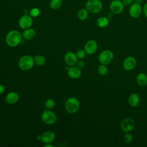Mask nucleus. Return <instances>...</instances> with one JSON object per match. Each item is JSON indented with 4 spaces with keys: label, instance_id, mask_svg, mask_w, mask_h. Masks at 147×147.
I'll use <instances>...</instances> for the list:
<instances>
[{
    "label": "nucleus",
    "instance_id": "1",
    "mask_svg": "<svg viewBox=\"0 0 147 147\" xmlns=\"http://www.w3.org/2000/svg\"><path fill=\"white\" fill-rule=\"evenodd\" d=\"M22 34L16 30H13L8 32L6 36V42L10 47H16L22 41Z\"/></svg>",
    "mask_w": 147,
    "mask_h": 147
},
{
    "label": "nucleus",
    "instance_id": "2",
    "mask_svg": "<svg viewBox=\"0 0 147 147\" xmlns=\"http://www.w3.org/2000/svg\"><path fill=\"white\" fill-rule=\"evenodd\" d=\"M80 103L75 97L69 98L65 103V109L69 114H75L79 109Z\"/></svg>",
    "mask_w": 147,
    "mask_h": 147
},
{
    "label": "nucleus",
    "instance_id": "3",
    "mask_svg": "<svg viewBox=\"0 0 147 147\" xmlns=\"http://www.w3.org/2000/svg\"><path fill=\"white\" fill-rule=\"evenodd\" d=\"M86 9L91 13L97 14L102 11L103 4L100 0H88L86 3Z\"/></svg>",
    "mask_w": 147,
    "mask_h": 147
},
{
    "label": "nucleus",
    "instance_id": "4",
    "mask_svg": "<svg viewBox=\"0 0 147 147\" xmlns=\"http://www.w3.org/2000/svg\"><path fill=\"white\" fill-rule=\"evenodd\" d=\"M34 63V59L31 56L24 55L20 59L18 67L23 71H28L33 67Z\"/></svg>",
    "mask_w": 147,
    "mask_h": 147
},
{
    "label": "nucleus",
    "instance_id": "5",
    "mask_svg": "<svg viewBox=\"0 0 147 147\" xmlns=\"http://www.w3.org/2000/svg\"><path fill=\"white\" fill-rule=\"evenodd\" d=\"M114 58V54L110 50H104L102 51L99 56L98 60L100 64L107 65L110 63Z\"/></svg>",
    "mask_w": 147,
    "mask_h": 147
},
{
    "label": "nucleus",
    "instance_id": "6",
    "mask_svg": "<svg viewBox=\"0 0 147 147\" xmlns=\"http://www.w3.org/2000/svg\"><path fill=\"white\" fill-rule=\"evenodd\" d=\"M129 14L130 16L133 18H138L142 13V7L138 2H133L129 6Z\"/></svg>",
    "mask_w": 147,
    "mask_h": 147
},
{
    "label": "nucleus",
    "instance_id": "7",
    "mask_svg": "<svg viewBox=\"0 0 147 147\" xmlns=\"http://www.w3.org/2000/svg\"><path fill=\"white\" fill-rule=\"evenodd\" d=\"M124 5L122 1L120 0H114L111 1L109 5V9L114 14H120L124 10Z\"/></svg>",
    "mask_w": 147,
    "mask_h": 147
},
{
    "label": "nucleus",
    "instance_id": "8",
    "mask_svg": "<svg viewBox=\"0 0 147 147\" xmlns=\"http://www.w3.org/2000/svg\"><path fill=\"white\" fill-rule=\"evenodd\" d=\"M135 126V122L134 119L130 117L124 118L121 123V128L122 130L125 133L130 132L133 130Z\"/></svg>",
    "mask_w": 147,
    "mask_h": 147
},
{
    "label": "nucleus",
    "instance_id": "9",
    "mask_svg": "<svg viewBox=\"0 0 147 147\" xmlns=\"http://www.w3.org/2000/svg\"><path fill=\"white\" fill-rule=\"evenodd\" d=\"M42 121L47 125H52L56 122V116L55 114L51 110H45L41 115Z\"/></svg>",
    "mask_w": 147,
    "mask_h": 147
},
{
    "label": "nucleus",
    "instance_id": "10",
    "mask_svg": "<svg viewBox=\"0 0 147 147\" xmlns=\"http://www.w3.org/2000/svg\"><path fill=\"white\" fill-rule=\"evenodd\" d=\"M33 24V20L30 16L24 15L20 17L18 21V24L20 28L26 29L31 27Z\"/></svg>",
    "mask_w": 147,
    "mask_h": 147
},
{
    "label": "nucleus",
    "instance_id": "11",
    "mask_svg": "<svg viewBox=\"0 0 147 147\" xmlns=\"http://www.w3.org/2000/svg\"><path fill=\"white\" fill-rule=\"evenodd\" d=\"M136 59L133 56H128L123 61V68L128 71L133 70L136 65Z\"/></svg>",
    "mask_w": 147,
    "mask_h": 147
},
{
    "label": "nucleus",
    "instance_id": "12",
    "mask_svg": "<svg viewBox=\"0 0 147 147\" xmlns=\"http://www.w3.org/2000/svg\"><path fill=\"white\" fill-rule=\"evenodd\" d=\"M98 49V44L96 41L90 40L88 41L84 46V51L88 55L94 54Z\"/></svg>",
    "mask_w": 147,
    "mask_h": 147
},
{
    "label": "nucleus",
    "instance_id": "13",
    "mask_svg": "<svg viewBox=\"0 0 147 147\" xmlns=\"http://www.w3.org/2000/svg\"><path fill=\"white\" fill-rule=\"evenodd\" d=\"M64 61L69 66H74L78 62V57L75 53L72 52H67L64 56Z\"/></svg>",
    "mask_w": 147,
    "mask_h": 147
},
{
    "label": "nucleus",
    "instance_id": "14",
    "mask_svg": "<svg viewBox=\"0 0 147 147\" xmlns=\"http://www.w3.org/2000/svg\"><path fill=\"white\" fill-rule=\"evenodd\" d=\"M55 138V134L53 131L48 130L41 135V140L44 144H51Z\"/></svg>",
    "mask_w": 147,
    "mask_h": 147
},
{
    "label": "nucleus",
    "instance_id": "15",
    "mask_svg": "<svg viewBox=\"0 0 147 147\" xmlns=\"http://www.w3.org/2000/svg\"><path fill=\"white\" fill-rule=\"evenodd\" d=\"M68 75L72 79H78L82 75L81 69L78 67L71 66L68 69Z\"/></svg>",
    "mask_w": 147,
    "mask_h": 147
},
{
    "label": "nucleus",
    "instance_id": "16",
    "mask_svg": "<svg viewBox=\"0 0 147 147\" xmlns=\"http://www.w3.org/2000/svg\"><path fill=\"white\" fill-rule=\"evenodd\" d=\"M140 96L136 93H133L130 94L128 98V103L129 105L132 107H135L137 106L140 103Z\"/></svg>",
    "mask_w": 147,
    "mask_h": 147
},
{
    "label": "nucleus",
    "instance_id": "17",
    "mask_svg": "<svg viewBox=\"0 0 147 147\" xmlns=\"http://www.w3.org/2000/svg\"><path fill=\"white\" fill-rule=\"evenodd\" d=\"M136 82L139 86L145 87L147 85V75L143 72L138 74L136 78Z\"/></svg>",
    "mask_w": 147,
    "mask_h": 147
},
{
    "label": "nucleus",
    "instance_id": "18",
    "mask_svg": "<svg viewBox=\"0 0 147 147\" xmlns=\"http://www.w3.org/2000/svg\"><path fill=\"white\" fill-rule=\"evenodd\" d=\"M19 99L18 94L14 91L10 92L6 96V101L9 104H14Z\"/></svg>",
    "mask_w": 147,
    "mask_h": 147
},
{
    "label": "nucleus",
    "instance_id": "19",
    "mask_svg": "<svg viewBox=\"0 0 147 147\" xmlns=\"http://www.w3.org/2000/svg\"><path fill=\"white\" fill-rule=\"evenodd\" d=\"M36 36V32L32 28H28L25 29L23 32L22 36L23 37L28 40L33 39Z\"/></svg>",
    "mask_w": 147,
    "mask_h": 147
},
{
    "label": "nucleus",
    "instance_id": "20",
    "mask_svg": "<svg viewBox=\"0 0 147 147\" xmlns=\"http://www.w3.org/2000/svg\"><path fill=\"white\" fill-rule=\"evenodd\" d=\"M97 25L101 28H104L107 27L109 24V19L107 17H100L96 20Z\"/></svg>",
    "mask_w": 147,
    "mask_h": 147
},
{
    "label": "nucleus",
    "instance_id": "21",
    "mask_svg": "<svg viewBox=\"0 0 147 147\" xmlns=\"http://www.w3.org/2000/svg\"><path fill=\"white\" fill-rule=\"evenodd\" d=\"M77 16L79 20L81 21H84L87 20L88 17V11L86 9L82 8L78 11Z\"/></svg>",
    "mask_w": 147,
    "mask_h": 147
},
{
    "label": "nucleus",
    "instance_id": "22",
    "mask_svg": "<svg viewBox=\"0 0 147 147\" xmlns=\"http://www.w3.org/2000/svg\"><path fill=\"white\" fill-rule=\"evenodd\" d=\"M62 0H51L49 2V6L53 10L59 9L62 5Z\"/></svg>",
    "mask_w": 147,
    "mask_h": 147
},
{
    "label": "nucleus",
    "instance_id": "23",
    "mask_svg": "<svg viewBox=\"0 0 147 147\" xmlns=\"http://www.w3.org/2000/svg\"><path fill=\"white\" fill-rule=\"evenodd\" d=\"M108 72V69L105 64H101L98 67V72L101 76H105L107 74Z\"/></svg>",
    "mask_w": 147,
    "mask_h": 147
},
{
    "label": "nucleus",
    "instance_id": "24",
    "mask_svg": "<svg viewBox=\"0 0 147 147\" xmlns=\"http://www.w3.org/2000/svg\"><path fill=\"white\" fill-rule=\"evenodd\" d=\"M34 63L38 65H43L45 63V59L41 55H36L34 58Z\"/></svg>",
    "mask_w": 147,
    "mask_h": 147
},
{
    "label": "nucleus",
    "instance_id": "25",
    "mask_svg": "<svg viewBox=\"0 0 147 147\" xmlns=\"http://www.w3.org/2000/svg\"><path fill=\"white\" fill-rule=\"evenodd\" d=\"M45 106L48 110L52 109L55 106V102L52 99H48L45 101Z\"/></svg>",
    "mask_w": 147,
    "mask_h": 147
},
{
    "label": "nucleus",
    "instance_id": "26",
    "mask_svg": "<svg viewBox=\"0 0 147 147\" xmlns=\"http://www.w3.org/2000/svg\"><path fill=\"white\" fill-rule=\"evenodd\" d=\"M123 141L126 143L129 144V143L131 142L133 140V136L131 133H129V132H126L124 134V136L123 137Z\"/></svg>",
    "mask_w": 147,
    "mask_h": 147
},
{
    "label": "nucleus",
    "instance_id": "27",
    "mask_svg": "<svg viewBox=\"0 0 147 147\" xmlns=\"http://www.w3.org/2000/svg\"><path fill=\"white\" fill-rule=\"evenodd\" d=\"M40 13V11L39 9H38L37 7L32 8L30 10V16L32 17H37L39 16Z\"/></svg>",
    "mask_w": 147,
    "mask_h": 147
},
{
    "label": "nucleus",
    "instance_id": "28",
    "mask_svg": "<svg viewBox=\"0 0 147 147\" xmlns=\"http://www.w3.org/2000/svg\"><path fill=\"white\" fill-rule=\"evenodd\" d=\"M86 52H85L84 49V50L83 49H79L76 52V55L78 59H83L86 56Z\"/></svg>",
    "mask_w": 147,
    "mask_h": 147
},
{
    "label": "nucleus",
    "instance_id": "29",
    "mask_svg": "<svg viewBox=\"0 0 147 147\" xmlns=\"http://www.w3.org/2000/svg\"><path fill=\"white\" fill-rule=\"evenodd\" d=\"M124 6H130L133 3V0H121Z\"/></svg>",
    "mask_w": 147,
    "mask_h": 147
},
{
    "label": "nucleus",
    "instance_id": "30",
    "mask_svg": "<svg viewBox=\"0 0 147 147\" xmlns=\"http://www.w3.org/2000/svg\"><path fill=\"white\" fill-rule=\"evenodd\" d=\"M142 11L145 17L147 18V2H146L144 5V7L142 8Z\"/></svg>",
    "mask_w": 147,
    "mask_h": 147
},
{
    "label": "nucleus",
    "instance_id": "31",
    "mask_svg": "<svg viewBox=\"0 0 147 147\" xmlns=\"http://www.w3.org/2000/svg\"><path fill=\"white\" fill-rule=\"evenodd\" d=\"M76 64H77L78 67L79 68H80V69L83 68L84 67V66H85V64H84V63L83 61H78Z\"/></svg>",
    "mask_w": 147,
    "mask_h": 147
},
{
    "label": "nucleus",
    "instance_id": "32",
    "mask_svg": "<svg viewBox=\"0 0 147 147\" xmlns=\"http://www.w3.org/2000/svg\"><path fill=\"white\" fill-rule=\"evenodd\" d=\"M5 87L2 84H0V94H3L5 92Z\"/></svg>",
    "mask_w": 147,
    "mask_h": 147
},
{
    "label": "nucleus",
    "instance_id": "33",
    "mask_svg": "<svg viewBox=\"0 0 147 147\" xmlns=\"http://www.w3.org/2000/svg\"><path fill=\"white\" fill-rule=\"evenodd\" d=\"M113 14H113L111 11H110V12H109V13L107 14V17L109 19L113 17Z\"/></svg>",
    "mask_w": 147,
    "mask_h": 147
},
{
    "label": "nucleus",
    "instance_id": "34",
    "mask_svg": "<svg viewBox=\"0 0 147 147\" xmlns=\"http://www.w3.org/2000/svg\"><path fill=\"white\" fill-rule=\"evenodd\" d=\"M44 146V147H53V145H51L50 144H46Z\"/></svg>",
    "mask_w": 147,
    "mask_h": 147
},
{
    "label": "nucleus",
    "instance_id": "35",
    "mask_svg": "<svg viewBox=\"0 0 147 147\" xmlns=\"http://www.w3.org/2000/svg\"><path fill=\"white\" fill-rule=\"evenodd\" d=\"M36 138H37V139L38 140H41V135H40V136H37Z\"/></svg>",
    "mask_w": 147,
    "mask_h": 147
},
{
    "label": "nucleus",
    "instance_id": "36",
    "mask_svg": "<svg viewBox=\"0 0 147 147\" xmlns=\"http://www.w3.org/2000/svg\"><path fill=\"white\" fill-rule=\"evenodd\" d=\"M109 1H114V0H109Z\"/></svg>",
    "mask_w": 147,
    "mask_h": 147
}]
</instances>
